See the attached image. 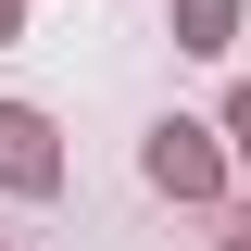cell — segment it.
Instances as JSON below:
<instances>
[{
	"instance_id": "cell-1",
	"label": "cell",
	"mask_w": 251,
	"mask_h": 251,
	"mask_svg": "<svg viewBox=\"0 0 251 251\" xmlns=\"http://www.w3.org/2000/svg\"><path fill=\"white\" fill-rule=\"evenodd\" d=\"M0 176H13V188H50V151H38V113H0Z\"/></svg>"
},
{
	"instance_id": "cell-2",
	"label": "cell",
	"mask_w": 251,
	"mask_h": 251,
	"mask_svg": "<svg viewBox=\"0 0 251 251\" xmlns=\"http://www.w3.org/2000/svg\"><path fill=\"white\" fill-rule=\"evenodd\" d=\"M151 176L163 188H214V151H201L188 126H163V138H151Z\"/></svg>"
},
{
	"instance_id": "cell-3",
	"label": "cell",
	"mask_w": 251,
	"mask_h": 251,
	"mask_svg": "<svg viewBox=\"0 0 251 251\" xmlns=\"http://www.w3.org/2000/svg\"><path fill=\"white\" fill-rule=\"evenodd\" d=\"M239 151H251V88H239Z\"/></svg>"
}]
</instances>
